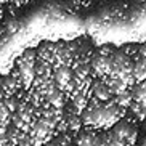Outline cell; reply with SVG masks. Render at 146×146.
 <instances>
[{
  "mask_svg": "<svg viewBox=\"0 0 146 146\" xmlns=\"http://www.w3.org/2000/svg\"><path fill=\"white\" fill-rule=\"evenodd\" d=\"M55 135H56V125L43 116L37 117L32 122V125L29 127V130H27V137L37 146H42L45 143H48Z\"/></svg>",
  "mask_w": 146,
  "mask_h": 146,
  "instance_id": "6da1fadb",
  "label": "cell"
},
{
  "mask_svg": "<svg viewBox=\"0 0 146 146\" xmlns=\"http://www.w3.org/2000/svg\"><path fill=\"white\" fill-rule=\"evenodd\" d=\"M108 132L116 138V141L120 146H133L135 141H137V129H135V125L130 124V122H124V119L116 122L111 129H108Z\"/></svg>",
  "mask_w": 146,
  "mask_h": 146,
  "instance_id": "7a4b0ae2",
  "label": "cell"
},
{
  "mask_svg": "<svg viewBox=\"0 0 146 146\" xmlns=\"http://www.w3.org/2000/svg\"><path fill=\"white\" fill-rule=\"evenodd\" d=\"M74 146H98V135L95 130L85 129L84 132H79L74 140Z\"/></svg>",
  "mask_w": 146,
  "mask_h": 146,
  "instance_id": "3957f363",
  "label": "cell"
},
{
  "mask_svg": "<svg viewBox=\"0 0 146 146\" xmlns=\"http://www.w3.org/2000/svg\"><path fill=\"white\" fill-rule=\"evenodd\" d=\"M135 56H138V58H141L143 61H146V42L141 43V45H138L137 55H135Z\"/></svg>",
  "mask_w": 146,
  "mask_h": 146,
  "instance_id": "277c9868",
  "label": "cell"
}]
</instances>
